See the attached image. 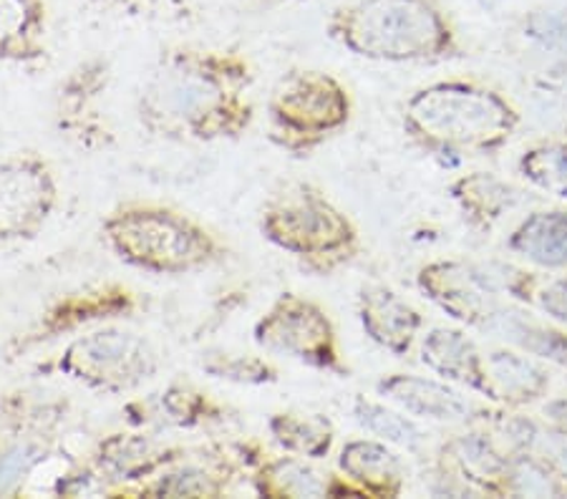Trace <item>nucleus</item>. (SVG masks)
<instances>
[{"instance_id":"25","label":"nucleus","mask_w":567,"mask_h":499,"mask_svg":"<svg viewBox=\"0 0 567 499\" xmlns=\"http://www.w3.org/2000/svg\"><path fill=\"white\" fill-rule=\"evenodd\" d=\"M159 412L177 429H203V426L223 424L227 419V406L189 381H172L164 386Z\"/></svg>"},{"instance_id":"32","label":"nucleus","mask_w":567,"mask_h":499,"mask_svg":"<svg viewBox=\"0 0 567 499\" xmlns=\"http://www.w3.org/2000/svg\"><path fill=\"white\" fill-rule=\"evenodd\" d=\"M523 177L555 197L567 199V144H539L519 159Z\"/></svg>"},{"instance_id":"22","label":"nucleus","mask_w":567,"mask_h":499,"mask_svg":"<svg viewBox=\"0 0 567 499\" xmlns=\"http://www.w3.org/2000/svg\"><path fill=\"white\" fill-rule=\"evenodd\" d=\"M56 451V432L18 429V437L0 449V497H16Z\"/></svg>"},{"instance_id":"12","label":"nucleus","mask_w":567,"mask_h":499,"mask_svg":"<svg viewBox=\"0 0 567 499\" xmlns=\"http://www.w3.org/2000/svg\"><path fill=\"white\" fill-rule=\"evenodd\" d=\"M189 451L146 432H112L94 444L86 461L102 477L104 497H122L126 489L159 475Z\"/></svg>"},{"instance_id":"13","label":"nucleus","mask_w":567,"mask_h":499,"mask_svg":"<svg viewBox=\"0 0 567 499\" xmlns=\"http://www.w3.org/2000/svg\"><path fill=\"white\" fill-rule=\"evenodd\" d=\"M416 285L446 315L466 325H484L497 311L495 295L499 280L487 266L436 260L419 270Z\"/></svg>"},{"instance_id":"24","label":"nucleus","mask_w":567,"mask_h":499,"mask_svg":"<svg viewBox=\"0 0 567 499\" xmlns=\"http://www.w3.org/2000/svg\"><path fill=\"white\" fill-rule=\"evenodd\" d=\"M509 248L543 268H567V212H535L517 227Z\"/></svg>"},{"instance_id":"15","label":"nucleus","mask_w":567,"mask_h":499,"mask_svg":"<svg viewBox=\"0 0 567 499\" xmlns=\"http://www.w3.org/2000/svg\"><path fill=\"white\" fill-rule=\"evenodd\" d=\"M355 308L369 341L396 358L406 356L424 325L422 313L389 285H363Z\"/></svg>"},{"instance_id":"9","label":"nucleus","mask_w":567,"mask_h":499,"mask_svg":"<svg viewBox=\"0 0 567 499\" xmlns=\"http://www.w3.org/2000/svg\"><path fill=\"white\" fill-rule=\"evenodd\" d=\"M61 199L51 162L21 152L0 162V245L33 240L51 222Z\"/></svg>"},{"instance_id":"3","label":"nucleus","mask_w":567,"mask_h":499,"mask_svg":"<svg viewBox=\"0 0 567 499\" xmlns=\"http://www.w3.org/2000/svg\"><path fill=\"white\" fill-rule=\"evenodd\" d=\"M326 33L365 61L432 63L460 56V41L439 0H353L328 15Z\"/></svg>"},{"instance_id":"4","label":"nucleus","mask_w":567,"mask_h":499,"mask_svg":"<svg viewBox=\"0 0 567 499\" xmlns=\"http://www.w3.org/2000/svg\"><path fill=\"white\" fill-rule=\"evenodd\" d=\"M519 116L495 91L439 81L414 91L404 106V132L429 152H489L509 139Z\"/></svg>"},{"instance_id":"30","label":"nucleus","mask_w":567,"mask_h":499,"mask_svg":"<svg viewBox=\"0 0 567 499\" xmlns=\"http://www.w3.org/2000/svg\"><path fill=\"white\" fill-rule=\"evenodd\" d=\"M452 195L462 205L464 212L477 217L482 222L499 220L502 212L517 205V193L507 181H502L492 175H472L462 177L452 185Z\"/></svg>"},{"instance_id":"27","label":"nucleus","mask_w":567,"mask_h":499,"mask_svg":"<svg viewBox=\"0 0 567 499\" xmlns=\"http://www.w3.org/2000/svg\"><path fill=\"white\" fill-rule=\"evenodd\" d=\"M444 457H450L464 479L477 482L484 489H497L499 482H507L509 459L502 457L495 444L482 434H464L446 444Z\"/></svg>"},{"instance_id":"21","label":"nucleus","mask_w":567,"mask_h":499,"mask_svg":"<svg viewBox=\"0 0 567 499\" xmlns=\"http://www.w3.org/2000/svg\"><path fill=\"white\" fill-rule=\"evenodd\" d=\"M268 434L276 447L286 454L306 459H326L336 444V429L331 419L320 414L276 412L268 416Z\"/></svg>"},{"instance_id":"26","label":"nucleus","mask_w":567,"mask_h":499,"mask_svg":"<svg viewBox=\"0 0 567 499\" xmlns=\"http://www.w3.org/2000/svg\"><path fill=\"white\" fill-rule=\"evenodd\" d=\"M353 419L361 429L373 434V437L381 441L391 444V447L419 451L426 441V432L414 419H409L406 412L401 414L386 404L373 402V398H353Z\"/></svg>"},{"instance_id":"34","label":"nucleus","mask_w":567,"mask_h":499,"mask_svg":"<svg viewBox=\"0 0 567 499\" xmlns=\"http://www.w3.org/2000/svg\"><path fill=\"white\" fill-rule=\"evenodd\" d=\"M505 487L509 492L525 495V497L563 495V487L557 482V477H553V471L547 469L543 461L529 457V454H523V457L509 461Z\"/></svg>"},{"instance_id":"1","label":"nucleus","mask_w":567,"mask_h":499,"mask_svg":"<svg viewBox=\"0 0 567 499\" xmlns=\"http://www.w3.org/2000/svg\"><path fill=\"white\" fill-rule=\"evenodd\" d=\"M255 69L245 53L217 45H172L154 61L134 98V116L154 139L240 142L255 124Z\"/></svg>"},{"instance_id":"8","label":"nucleus","mask_w":567,"mask_h":499,"mask_svg":"<svg viewBox=\"0 0 567 499\" xmlns=\"http://www.w3.org/2000/svg\"><path fill=\"white\" fill-rule=\"evenodd\" d=\"M252 341L272 356L298 361L336 376H349L331 315L296 290L280 293L255 321Z\"/></svg>"},{"instance_id":"37","label":"nucleus","mask_w":567,"mask_h":499,"mask_svg":"<svg viewBox=\"0 0 567 499\" xmlns=\"http://www.w3.org/2000/svg\"><path fill=\"white\" fill-rule=\"evenodd\" d=\"M545 414H550V419L555 422V426H563V429H567V402H553L550 406L545 408Z\"/></svg>"},{"instance_id":"17","label":"nucleus","mask_w":567,"mask_h":499,"mask_svg":"<svg viewBox=\"0 0 567 499\" xmlns=\"http://www.w3.org/2000/svg\"><path fill=\"white\" fill-rule=\"evenodd\" d=\"M377 392L416 419L442 424H464L472 419V404L444 381L414 374H389L379 378Z\"/></svg>"},{"instance_id":"20","label":"nucleus","mask_w":567,"mask_h":499,"mask_svg":"<svg viewBox=\"0 0 567 499\" xmlns=\"http://www.w3.org/2000/svg\"><path fill=\"white\" fill-rule=\"evenodd\" d=\"M422 363L434 371L436 376L444 381H454V384L470 386L474 392H482L484 396L495 398L492 394V384L487 376V366L480 358V351L474 343L466 339L462 331L446 329L439 325L432 329L422 341Z\"/></svg>"},{"instance_id":"16","label":"nucleus","mask_w":567,"mask_h":499,"mask_svg":"<svg viewBox=\"0 0 567 499\" xmlns=\"http://www.w3.org/2000/svg\"><path fill=\"white\" fill-rule=\"evenodd\" d=\"M338 471L353 497H399L406 482L404 459L381 439H351L338 454Z\"/></svg>"},{"instance_id":"14","label":"nucleus","mask_w":567,"mask_h":499,"mask_svg":"<svg viewBox=\"0 0 567 499\" xmlns=\"http://www.w3.org/2000/svg\"><path fill=\"white\" fill-rule=\"evenodd\" d=\"M237 457L219 451H189L175 465L164 467L146 482L130 487L122 497H167V499H217L230 492L243 475Z\"/></svg>"},{"instance_id":"7","label":"nucleus","mask_w":567,"mask_h":499,"mask_svg":"<svg viewBox=\"0 0 567 499\" xmlns=\"http://www.w3.org/2000/svg\"><path fill=\"white\" fill-rule=\"evenodd\" d=\"M51 368L89 392L116 396L157 378L162 358L144 333L104 323L71 339Z\"/></svg>"},{"instance_id":"10","label":"nucleus","mask_w":567,"mask_h":499,"mask_svg":"<svg viewBox=\"0 0 567 499\" xmlns=\"http://www.w3.org/2000/svg\"><path fill=\"white\" fill-rule=\"evenodd\" d=\"M140 295L124 283H99L71 290L66 295H59L21 335H16L11 351L13 356H23L63 335H79L118 318H130L140 311Z\"/></svg>"},{"instance_id":"11","label":"nucleus","mask_w":567,"mask_h":499,"mask_svg":"<svg viewBox=\"0 0 567 499\" xmlns=\"http://www.w3.org/2000/svg\"><path fill=\"white\" fill-rule=\"evenodd\" d=\"M114 84V69L106 56L79 61L59 81L53 96V122L61 136L81 149H106L114 139L106 114V94Z\"/></svg>"},{"instance_id":"23","label":"nucleus","mask_w":567,"mask_h":499,"mask_svg":"<svg viewBox=\"0 0 567 499\" xmlns=\"http://www.w3.org/2000/svg\"><path fill=\"white\" fill-rule=\"evenodd\" d=\"M484 366H487L492 394H495V398H505V402L512 404L535 402L550 386L547 371L533 358L519 356V353L495 351L489 353Z\"/></svg>"},{"instance_id":"35","label":"nucleus","mask_w":567,"mask_h":499,"mask_svg":"<svg viewBox=\"0 0 567 499\" xmlns=\"http://www.w3.org/2000/svg\"><path fill=\"white\" fill-rule=\"evenodd\" d=\"M53 492L56 495H63V497H84V495H102L104 497V482L102 477L96 475V469L89 465V461H84V465L71 469L63 475L56 487H53Z\"/></svg>"},{"instance_id":"5","label":"nucleus","mask_w":567,"mask_h":499,"mask_svg":"<svg viewBox=\"0 0 567 499\" xmlns=\"http://www.w3.org/2000/svg\"><path fill=\"white\" fill-rule=\"evenodd\" d=\"M258 230L272 248L318 276L346 266L361 250L359 227L310 181H288L265 199Z\"/></svg>"},{"instance_id":"33","label":"nucleus","mask_w":567,"mask_h":499,"mask_svg":"<svg viewBox=\"0 0 567 499\" xmlns=\"http://www.w3.org/2000/svg\"><path fill=\"white\" fill-rule=\"evenodd\" d=\"M523 33L539 49L567 59V0L529 11L523 21Z\"/></svg>"},{"instance_id":"18","label":"nucleus","mask_w":567,"mask_h":499,"mask_svg":"<svg viewBox=\"0 0 567 499\" xmlns=\"http://www.w3.org/2000/svg\"><path fill=\"white\" fill-rule=\"evenodd\" d=\"M313 459L282 454L265 457L250 469V485L255 495L265 499H316L336 497L338 477L310 465Z\"/></svg>"},{"instance_id":"36","label":"nucleus","mask_w":567,"mask_h":499,"mask_svg":"<svg viewBox=\"0 0 567 499\" xmlns=\"http://www.w3.org/2000/svg\"><path fill=\"white\" fill-rule=\"evenodd\" d=\"M537 303L547 315H553L555 321L567 325V278L547 283L543 290H539Z\"/></svg>"},{"instance_id":"6","label":"nucleus","mask_w":567,"mask_h":499,"mask_svg":"<svg viewBox=\"0 0 567 499\" xmlns=\"http://www.w3.org/2000/svg\"><path fill=\"white\" fill-rule=\"evenodd\" d=\"M268 139L290 157H310L351 122L349 89L328 71L292 69L270 89Z\"/></svg>"},{"instance_id":"2","label":"nucleus","mask_w":567,"mask_h":499,"mask_svg":"<svg viewBox=\"0 0 567 499\" xmlns=\"http://www.w3.org/2000/svg\"><path fill=\"white\" fill-rule=\"evenodd\" d=\"M102 240L124 266L167 278L213 270L230 258L213 227L175 205L146 199H130L106 212Z\"/></svg>"},{"instance_id":"19","label":"nucleus","mask_w":567,"mask_h":499,"mask_svg":"<svg viewBox=\"0 0 567 499\" xmlns=\"http://www.w3.org/2000/svg\"><path fill=\"white\" fill-rule=\"evenodd\" d=\"M49 33L51 15L45 0H0V61H45Z\"/></svg>"},{"instance_id":"28","label":"nucleus","mask_w":567,"mask_h":499,"mask_svg":"<svg viewBox=\"0 0 567 499\" xmlns=\"http://www.w3.org/2000/svg\"><path fill=\"white\" fill-rule=\"evenodd\" d=\"M484 329L499 333L502 339H507L523 351L533 353V356L567 363V341L563 335L543 329V325L533 323L525 315L497 308V311L489 315V321L484 323Z\"/></svg>"},{"instance_id":"29","label":"nucleus","mask_w":567,"mask_h":499,"mask_svg":"<svg viewBox=\"0 0 567 499\" xmlns=\"http://www.w3.org/2000/svg\"><path fill=\"white\" fill-rule=\"evenodd\" d=\"M197 366L209 378L225 381L233 386H270L280 381V371L268 358L252 356V353L213 349L199 356Z\"/></svg>"},{"instance_id":"31","label":"nucleus","mask_w":567,"mask_h":499,"mask_svg":"<svg viewBox=\"0 0 567 499\" xmlns=\"http://www.w3.org/2000/svg\"><path fill=\"white\" fill-rule=\"evenodd\" d=\"M505 432L512 447L543 461L553 475L567 479V429L563 426L545 429L529 419H515L507 424Z\"/></svg>"}]
</instances>
